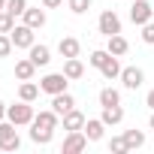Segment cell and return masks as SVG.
I'll return each instance as SVG.
<instances>
[{
  "mask_svg": "<svg viewBox=\"0 0 154 154\" xmlns=\"http://www.w3.org/2000/svg\"><path fill=\"white\" fill-rule=\"evenodd\" d=\"M57 112L54 109H42V112H36V118L30 121V142H36V145H48L51 142V136H54V130H57Z\"/></svg>",
  "mask_w": 154,
  "mask_h": 154,
  "instance_id": "6da1fadb",
  "label": "cell"
},
{
  "mask_svg": "<svg viewBox=\"0 0 154 154\" xmlns=\"http://www.w3.org/2000/svg\"><path fill=\"white\" fill-rule=\"evenodd\" d=\"M6 118H9L15 127H27V124L36 118V112H33V106H30L27 100H18V103L6 106Z\"/></svg>",
  "mask_w": 154,
  "mask_h": 154,
  "instance_id": "7a4b0ae2",
  "label": "cell"
},
{
  "mask_svg": "<svg viewBox=\"0 0 154 154\" xmlns=\"http://www.w3.org/2000/svg\"><path fill=\"white\" fill-rule=\"evenodd\" d=\"M21 148V136L15 130V124L9 118L0 121V151H18Z\"/></svg>",
  "mask_w": 154,
  "mask_h": 154,
  "instance_id": "3957f363",
  "label": "cell"
},
{
  "mask_svg": "<svg viewBox=\"0 0 154 154\" xmlns=\"http://www.w3.org/2000/svg\"><path fill=\"white\" fill-rule=\"evenodd\" d=\"M39 88H42V94H63L66 88H69V79L63 75V69L60 72H48V75H42L39 79Z\"/></svg>",
  "mask_w": 154,
  "mask_h": 154,
  "instance_id": "277c9868",
  "label": "cell"
},
{
  "mask_svg": "<svg viewBox=\"0 0 154 154\" xmlns=\"http://www.w3.org/2000/svg\"><path fill=\"white\" fill-rule=\"evenodd\" d=\"M9 36H12V45H15V48H30V45L36 42V30H33L30 24H15V27L9 30Z\"/></svg>",
  "mask_w": 154,
  "mask_h": 154,
  "instance_id": "5b68a950",
  "label": "cell"
},
{
  "mask_svg": "<svg viewBox=\"0 0 154 154\" xmlns=\"http://www.w3.org/2000/svg\"><path fill=\"white\" fill-rule=\"evenodd\" d=\"M88 136H85V130H69L66 133V139H63V145H60V151L63 154H79V151H85L88 148Z\"/></svg>",
  "mask_w": 154,
  "mask_h": 154,
  "instance_id": "8992f818",
  "label": "cell"
},
{
  "mask_svg": "<svg viewBox=\"0 0 154 154\" xmlns=\"http://www.w3.org/2000/svg\"><path fill=\"white\" fill-rule=\"evenodd\" d=\"M97 27H100L103 36H115V33H121V18H118V12H115V9H103Z\"/></svg>",
  "mask_w": 154,
  "mask_h": 154,
  "instance_id": "52a82bcc",
  "label": "cell"
},
{
  "mask_svg": "<svg viewBox=\"0 0 154 154\" xmlns=\"http://www.w3.org/2000/svg\"><path fill=\"white\" fill-rule=\"evenodd\" d=\"M127 91H139L142 85H145V72L139 69V66H124L121 69V79H118Z\"/></svg>",
  "mask_w": 154,
  "mask_h": 154,
  "instance_id": "ba28073f",
  "label": "cell"
},
{
  "mask_svg": "<svg viewBox=\"0 0 154 154\" xmlns=\"http://www.w3.org/2000/svg\"><path fill=\"white\" fill-rule=\"evenodd\" d=\"M151 18H154V6L148 3V0H136V3L130 6V21H133V24L142 27V24H148Z\"/></svg>",
  "mask_w": 154,
  "mask_h": 154,
  "instance_id": "9c48e42d",
  "label": "cell"
},
{
  "mask_svg": "<svg viewBox=\"0 0 154 154\" xmlns=\"http://www.w3.org/2000/svg\"><path fill=\"white\" fill-rule=\"evenodd\" d=\"M121 69H124V66L118 63V54H112V51H109V57H106V60H103V66H100L103 79H106V82H115V79H121Z\"/></svg>",
  "mask_w": 154,
  "mask_h": 154,
  "instance_id": "30bf717a",
  "label": "cell"
},
{
  "mask_svg": "<svg viewBox=\"0 0 154 154\" xmlns=\"http://www.w3.org/2000/svg\"><path fill=\"white\" fill-rule=\"evenodd\" d=\"M21 18H24V24H30L33 30L45 27V21H48V18H45V6H42V9H39V6H27Z\"/></svg>",
  "mask_w": 154,
  "mask_h": 154,
  "instance_id": "8fae6325",
  "label": "cell"
},
{
  "mask_svg": "<svg viewBox=\"0 0 154 154\" xmlns=\"http://www.w3.org/2000/svg\"><path fill=\"white\" fill-rule=\"evenodd\" d=\"M27 57H30L36 66H48V63H51V48H48V45H42V42H39V45L33 42V45L27 48Z\"/></svg>",
  "mask_w": 154,
  "mask_h": 154,
  "instance_id": "7c38bea8",
  "label": "cell"
},
{
  "mask_svg": "<svg viewBox=\"0 0 154 154\" xmlns=\"http://www.w3.org/2000/svg\"><path fill=\"white\" fill-rule=\"evenodd\" d=\"M51 109H54V112L63 118L69 109H75V97H72L69 91H63V94H54V97H51Z\"/></svg>",
  "mask_w": 154,
  "mask_h": 154,
  "instance_id": "4fadbf2b",
  "label": "cell"
},
{
  "mask_svg": "<svg viewBox=\"0 0 154 154\" xmlns=\"http://www.w3.org/2000/svg\"><path fill=\"white\" fill-rule=\"evenodd\" d=\"M100 118H103L106 127H118V124L124 121V106H121V103H118V106H103Z\"/></svg>",
  "mask_w": 154,
  "mask_h": 154,
  "instance_id": "5bb4252c",
  "label": "cell"
},
{
  "mask_svg": "<svg viewBox=\"0 0 154 154\" xmlns=\"http://www.w3.org/2000/svg\"><path fill=\"white\" fill-rule=\"evenodd\" d=\"M57 51H60V57H79V51H82V42L75 39V36H60V42H57Z\"/></svg>",
  "mask_w": 154,
  "mask_h": 154,
  "instance_id": "9a60e30c",
  "label": "cell"
},
{
  "mask_svg": "<svg viewBox=\"0 0 154 154\" xmlns=\"http://www.w3.org/2000/svg\"><path fill=\"white\" fill-rule=\"evenodd\" d=\"M36 63L30 60V57H21V60H15V79L18 82H27V79H33V75H36Z\"/></svg>",
  "mask_w": 154,
  "mask_h": 154,
  "instance_id": "2e32d148",
  "label": "cell"
},
{
  "mask_svg": "<svg viewBox=\"0 0 154 154\" xmlns=\"http://www.w3.org/2000/svg\"><path fill=\"white\" fill-rule=\"evenodd\" d=\"M63 75H66L69 82L82 79V75H85V63H82L79 57H63Z\"/></svg>",
  "mask_w": 154,
  "mask_h": 154,
  "instance_id": "e0dca14e",
  "label": "cell"
},
{
  "mask_svg": "<svg viewBox=\"0 0 154 154\" xmlns=\"http://www.w3.org/2000/svg\"><path fill=\"white\" fill-rule=\"evenodd\" d=\"M82 130H85V136H88L91 142H100L103 133H106V124H103V118H88Z\"/></svg>",
  "mask_w": 154,
  "mask_h": 154,
  "instance_id": "ac0fdd59",
  "label": "cell"
},
{
  "mask_svg": "<svg viewBox=\"0 0 154 154\" xmlns=\"http://www.w3.org/2000/svg\"><path fill=\"white\" fill-rule=\"evenodd\" d=\"M85 121H88V118H85L79 109H69V112L63 115V130H66V133H69V130H82Z\"/></svg>",
  "mask_w": 154,
  "mask_h": 154,
  "instance_id": "d6986e66",
  "label": "cell"
},
{
  "mask_svg": "<svg viewBox=\"0 0 154 154\" xmlns=\"http://www.w3.org/2000/svg\"><path fill=\"white\" fill-rule=\"evenodd\" d=\"M127 48H130V42L121 36V33H115V36H106V51H112V54H127Z\"/></svg>",
  "mask_w": 154,
  "mask_h": 154,
  "instance_id": "ffe728a7",
  "label": "cell"
},
{
  "mask_svg": "<svg viewBox=\"0 0 154 154\" xmlns=\"http://www.w3.org/2000/svg\"><path fill=\"white\" fill-rule=\"evenodd\" d=\"M39 85H33V79H27V82H21L18 85V100H27V103H33L36 97H39Z\"/></svg>",
  "mask_w": 154,
  "mask_h": 154,
  "instance_id": "44dd1931",
  "label": "cell"
},
{
  "mask_svg": "<svg viewBox=\"0 0 154 154\" xmlns=\"http://www.w3.org/2000/svg\"><path fill=\"white\" fill-rule=\"evenodd\" d=\"M124 142H127V151H139L145 145V133L142 130H124Z\"/></svg>",
  "mask_w": 154,
  "mask_h": 154,
  "instance_id": "7402d4cb",
  "label": "cell"
},
{
  "mask_svg": "<svg viewBox=\"0 0 154 154\" xmlns=\"http://www.w3.org/2000/svg\"><path fill=\"white\" fill-rule=\"evenodd\" d=\"M118 103H121V91H118V88L109 85V88L100 91V106H118Z\"/></svg>",
  "mask_w": 154,
  "mask_h": 154,
  "instance_id": "603a6c76",
  "label": "cell"
},
{
  "mask_svg": "<svg viewBox=\"0 0 154 154\" xmlns=\"http://www.w3.org/2000/svg\"><path fill=\"white\" fill-rule=\"evenodd\" d=\"M66 6H69L72 15H85L91 9V0H66Z\"/></svg>",
  "mask_w": 154,
  "mask_h": 154,
  "instance_id": "cb8c5ba5",
  "label": "cell"
},
{
  "mask_svg": "<svg viewBox=\"0 0 154 154\" xmlns=\"http://www.w3.org/2000/svg\"><path fill=\"white\" fill-rule=\"evenodd\" d=\"M12 27H15V15L6 12V9H0V33H9Z\"/></svg>",
  "mask_w": 154,
  "mask_h": 154,
  "instance_id": "d4e9b609",
  "label": "cell"
},
{
  "mask_svg": "<svg viewBox=\"0 0 154 154\" xmlns=\"http://www.w3.org/2000/svg\"><path fill=\"white\" fill-rule=\"evenodd\" d=\"M24 9H27V0H6V12H12L15 18L24 15Z\"/></svg>",
  "mask_w": 154,
  "mask_h": 154,
  "instance_id": "484cf974",
  "label": "cell"
},
{
  "mask_svg": "<svg viewBox=\"0 0 154 154\" xmlns=\"http://www.w3.org/2000/svg\"><path fill=\"white\" fill-rule=\"evenodd\" d=\"M12 48H15V45H12V36H9V33H0V57H9Z\"/></svg>",
  "mask_w": 154,
  "mask_h": 154,
  "instance_id": "4316f807",
  "label": "cell"
},
{
  "mask_svg": "<svg viewBox=\"0 0 154 154\" xmlns=\"http://www.w3.org/2000/svg\"><path fill=\"white\" fill-rule=\"evenodd\" d=\"M106 57H109V51H106V48H97V51H91V57H88V63H91V66H97V69H100V66H103V60H106Z\"/></svg>",
  "mask_w": 154,
  "mask_h": 154,
  "instance_id": "83f0119b",
  "label": "cell"
},
{
  "mask_svg": "<svg viewBox=\"0 0 154 154\" xmlns=\"http://www.w3.org/2000/svg\"><path fill=\"white\" fill-rule=\"evenodd\" d=\"M109 151H112V154H124V151H127L124 136H112V139H109Z\"/></svg>",
  "mask_w": 154,
  "mask_h": 154,
  "instance_id": "f1b7e54d",
  "label": "cell"
},
{
  "mask_svg": "<svg viewBox=\"0 0 154 154\" xmlns=\"http://www.w3.org/2000/svg\"><path fill=\"white\" fill-rule=\"evenodd\" d=\"M142 42H148V45H154V21H148V24H142Z\"/></svg>",
  "mask_w": 154,
  "mask_h": 154,
  "instance_id": "f546056e",
  "label": "cell"
},
{
  "mask_svg": "<svg viewBox=\"0 0 154 154\" xmlns=\"http://www.w3.org/2000/svg\"><path fill=\"white\" fill-rule=\"evenodd\" d=\"M42 6L45 9H57V6H63V0H42Z\"/></svg>",
  "mask_w": 154,
  "mask_h": 154,
  "instance_id": "4dcf8cb0",
  "label": "cell"
},
{
  "mask_svg": "<svg viewBox=\"0 0 154 154\" xmlns=\"http://www.w3.org/2000/svg\"><path fill=\"white\" fill-rule=\"evenodd\" d=\"M145 106H148V109H151V112H154V88H151V91H148V97H145Z\"/></svg>",
  "mask_w": 154,
  "mask_h": 154,
  "instance_id": "1f68e13d",
  "label": "cell"
},
{
  "mask_svg": "<svg viewBox=\"0 0 154 154\" xmlns=\"http://www.w3.org/2000/svg\"><path fill=\"white\" fill-rule=\"evenodd\" d=\"M3 118H6V103L0 100V121H3Z\"/></svg>",
  "mask_w": 154,
  "mask_h": 154,
  "instance_id": "d6a6232c",
  "label": "cell"
},
{
  "mask_svg": "<svg viewBox=\"0 0 154 154\" xmlns=\"http://www.w3.org/2000/svg\"><path fill=\"white\" fill-rule=\"evenodd\" d=\"M148 127H151V130H154V112H151V118H148Z\"/></svg>",
  "mask_w": 154,
  "mask_h": 154,
  "instance_id": "836d02e7",
  "label": "cell"
},
{
  "mask_svg": "<svg viewBox=\"0 0 154 154\" xmlns=\"http://www.w3.org/2000/svg\"><path fill=\"white\" fill-rule=\"evenodd\" d=\"M0 9H6V0H0Z\"/></svg>",
  "mask_w": 154,
  "mask_h": 154,
  "instance_id": "e575fe53",
  "label": "cell"
}]
</instances>
